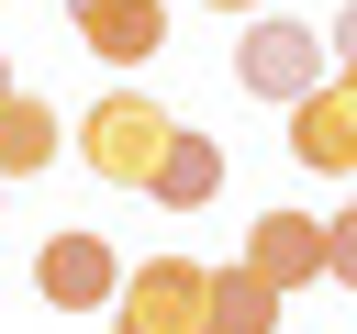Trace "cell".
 I'll return each mask as SVG.
<instances>
[{
  "instance_id": "obj_9",
  "label": "cell",
  "mask_w": 357,
  "mask_h": 334,
  "mask_svg": "<svg viewBox=\"0 0 357 334\" xmlns=\"http://www.w3.org/2000/svg\"><path fill=\"white\" fill-rule=\"evenodd\" d=\"M156 200H167V212H201V200H223V145L178 122V145H167V167H156Z\"/></svg>"
},
{
  "instance_id": "obj_13",
  "label": "cell",
  "mask_w": 357,
  "mask_h": 334,
  "mask_svg": "<svg viewBox=\"0 0 357 334\" xmlns=\"http://www.w3.org/2000/svg\"><path fill=\"white\" fill-rule=\"evenodd\" d=\"M212 11H245V22H257V11H268V0H212Z\"/></svg>"
},
{
  "instance_id": "obj_1",
  "label": "cell",
  "mask_w": 357,
  "mask_h": 334,
  "mask_svg": "<svg viewBox=\"0 0 357 334\" xmlns=\"http://www.w3.org/2000/svg\"><path fill=\"white\" fill-rule=\"evenodd\" d=\"M167 145H178V122H167V100H145V89H112V100L78 111V167H89L100 189H156Z\"/></svg>"
},
{
  "instance_id": "obj_8",
  "label": "cell",
  "mask_w": 357,
  "mask_h": 334,
  "mask_svg": "<svg viewBox=\"0 0 357 334\" xmlns=\"http://www.w3.org/2000/svg\"><path fill=\"white\" fill-rule=\"evenodd\" d=\"M67 156V122L22 89V100H0V178H33V167H56Z\"/></svg>"
},
{
  "instance_id": "obj_3",
  "label": "cell",
  "mask_w": 357,
  "mask_h": 334,
  "mask_svg": "<svg viewBox=\"0 0 357 334\" xmlns=\"http://www.w3.org/2000/svg\"><path fill=\"white\" fill-rule=\"evenodd\" d=\"M112 334H212V267L190 256H145L112 301Z\"/></svg>"
},
{
  "instance_id": "obj_7",
  "label": "cell",
  "mask_w": 357,
  "mask_h": 334,
  "mask_svg": "<svg viewBox=\"0 0 357 334\" xmlns=\"http://www.w3.org/2000/svg\"><path fill=\"white\" fill-rule=\"evenodd\" d=\"M78 45H89L100 67H145V56L167 45V11H156V0H78Z\"/></svg>"
},
{
  "instance_id": "obj_2",
  "label": "cell",
  "mask_w": 357,
  "mask_h": 334,
  "mask_svg": "<svg viewBox=\"0 0 357 334\" xmlns=\"http://www.w3.org/2000/svg\"><path fill=\"white\" fill-rule=\"evenodd\" d=\"M324 78H335V45H324L312 22H290V11H257V22H245V45H234V89H245V100H290V111H301Z\"/></svg>"
},
{
  "instance_id": "obj_12",
  "label": "cell",
  "mask_w": 357,
  "mask_h": 334,
  "mask_svg": "<svg viewBox=\"0 0 357 334\" xmlns=\"http://www.w3.org/2000/svg\"><path fill=\"white\" fill-rule=\"evenodd\" d=\"M324 45H335V67H357V0L335 11V33H324Z\"/></svg>"
},
{
  "instance_id": "obj_10",
  "label": "cell",
  "mask_w": 357,
  "mask_h": 334,
  "mask_svg": "<svg viewBox=\"0 0 357 334\" xmlns=\"http://www.w3.org/2000/svg\"><path fill=\"white\" fill-rule=\"evenodd\" d=\"M279 301H290V289H268L245 256L212 267V334H279Z\"/></svg>"
},
{
  "instance_id": "obj_11",
  "label": "cell",
  "mask_w": 357,
  "mask_h": 334,
  "mask_svg": "<svg viewBox=\"0 0 357 334\" xmlns=\"http://www.w3.org/2000/svg\"><path fill=\"white\" fill-rule=\"evenodd\" d=\"M324 245H335V289H357V212H346V223H324Z\"/></svg>"
},
{
  "instance_id": "obj_4",
  "label": "cell",
  "mask_w": 357,
  "mask_h": 334,
  "mask_svg": "<svg viewBox=\"0 0 357 334\" xmlns=\"http://www.w3.org/2000/svg\"><path fill=\"white\" fill-rule=\"evenodd\" d=\"M123 278H134V267H123L100 234H78V223L33 245V289H45L56 312H112V301H123Z\"/></svg>"
},
{
  "instance_id": "obj_6",
  "label": "cell",
  "mask_w": 357,
  "mask_h": 334,
  "mask_svg": "<svg viewBox=\"0 0 357 334\" xmlns=\"http://www.w3.org/2000/svg\"><path fill=\"white\" fill-rule=\"evenodd\" d=\"M290 156H301V167H324V178H346V167H357V67H335V78L290 111Z\"/></svg>"
},
{
  "instance_id": "obj_5",
  "label": "cell",
  "mask_w": 357,
  "mask_h": 334,
  "mask_svg": "<svg viewBox=\"0 0 357 334\" xmlns=\"http://www.w3.org/2000/svg\"><path fill=\"white\" fill-rule=\"evenodd\" d=\"M245 267H257L268 289H312V278H335V245H324L312 212H257V223H245Z\"/></svg>"
},
{
  "instance_id": "obj_14",
  "label": "cell",
  "mask_w": 357,
  "mask_h": 334,
  "mask_svg": "<svg viewBox=\"0 0 357 334\" xmlns=\"http://www.w3.org/2000/svg\"><path fill=\"white\" fill-rule=\"evenodd\" d=\"M0 100H22V89H11V56H0Z\"/></svg>"
}]
</instances>
